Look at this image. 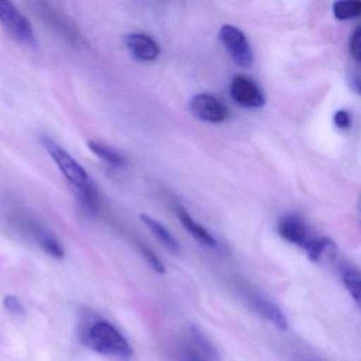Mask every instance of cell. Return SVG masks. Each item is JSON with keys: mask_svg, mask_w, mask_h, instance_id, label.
I'll use <instances>...</instances> for the list:
<instances>
[{"mask_svg": "<svg viewBox=\"0 0 361 361\" xmlns=\"http://www.w3.org/2000/svg\"><path fill=\"white\" fill-rule=\"evenodd\" d=\"M219 41L238 66H252L255 56L244 33L233 25H224L219 33Z\"/></svg>", "mask_w": 361, "mask_h": 361, "instance_id": "cell-4", "label": "cell"}, {"mask_svg": "<svg viewBox=\"0 0 361 361\" xmlns=\"http://www.w3.org/2000/svg\"><path fill=\"white\" fill-rule=\"evenodd\" d=\"M350 84H352V86H354L355 92H359V79L357 75H353Z\"/></svg>", "mask_w": 361, "mask_h": 361, "instance_id": "cell-25", "label": "cell"}, {"mask_svg": "<svg viewBox=\"0 0 361 361\" xmlns=\"http://www.w3.org/2000/svg\"><path fill=\"white\" fill-rule=\"evenodd\" d=\"M42 145L64 175L73 191L87 187L92 183L85 169L58 142L49 137H42Z\"/></svg>", "mask_w": 361, "mask_h": 361, "instance_id": "cell-2", "label": "cell"}, {"mask_svg": "<svg viewBox=\"0 0 361 361\" xmlns=\"http://www.w3.org/2000/svg\"><path fill=\"white\" fill-rule=\"evenodd\" d=\"M333 13L338 20H350L361 14V3L358 0H341L333 5Z\"/></svg>", "mask_w": 361, "mask_h": 361, "instance_id": "cell-17", "label": "cell"}, {"mask_svg": "<svg viewBox=\"0 0 361 361\" xmlns=\"http://www.w3.org/2000/svg\"><path fill=\"white\" fill-rule=\"evenodd\" d=\"M28 229L39 246L48 255L58 259H62L64 257V249L51 232L37 223L29 224Z\"/></svg>", "mask_w": 361, "mask_h": 361, "instance_id": "cell-10", "label": "cell"}, {"mask_svg": "<svg viewBox=\"0 0 361 361\" xmlns=\"http://www.w3.org/2000/svg\"><path fill=\"white\" fill-rule=\"evenodd\" d=\"M88 147L97 157L100 158L102 161L113 168L122 169L128 164L126 157L122 154L103 143L98 142V141H90Z\"/></svg>", "mask_w": 361, "mask_h": 361, "instance_id": "cell-15", "label": "cell"}, {"mask_svg": "<svg viewBox=\"0 0 361 361\" xmlns=\"http://www.w3.org/2000/svg\"><path fill=\"white\" fill-rule=\"evenodd\" d=\"M82 210L88 215H96L100 208V196L98 189L92 181L87 187L73 192Z\"/></svg>", "mask_w": 361, "mask_h": 361, "instance_id": "cell-14", "label": "cell"}, {"mask_svg": "<svg viewBox=\"0 0 361 361\" xmlns=\"http://www.w3.org/2000/svg\"><path fill=\"white\" fill-rule=\"evenodd\" d=\"M190 345H185L179 350V360L180 361H210L208 357L198 350L192 342Z\"/></svg>", "mask_w": 361, "mask_h": 361, "instance_id": "cell-20", "label": "cell"}, {"mask_svg": "<svg viewBox=\"0 0 361 361\" xmlns=\"http://www.w3.org/2000/svg\"><path fill=\"white\" fill-rule=\"evenodd\" d=\"M124 44L133 58L139 62H153L159 58V44L145 33H130L124 39Z\"/></svg>", "mask_w": 361, "mask_h": 361, "instance_id": "cell-8", "label": "cell"}, {"mask_svg": "<svg viewBox=\"0 0 361 361\" xmlns=\"http://www.w3.org/2000/svg\"><path fill=\"white\" fill-rule=\"evenodd\" d=\"M190 342L194 344L196 348H200L210 361H219V356L217 353L216 348H214L212 343L209 341L206 335L202 334V331L198 329L195 325H192L190 327Z\"/></svg>", "mask_w": 361, "mask_h": 361, "instance_id": "cell-16", "label": "cell"}, {"mask_svg": "<svg viewBox=\"0 0 361 361\" xmlns=\"http://www.w3.org/2000/svg\"><path fill=\"white\" fill-rule=\"evenodd\" d=\"M84 342L99 354L130 359L134 354L132 346L121 333L106 321H98L83 335Z\"/></svg>", "mask_w": 361, "mask_h": 361, "instance_id": "cell-1", "label": "cell"}, {"mask_svg": "<svg viewBox=\"0 0 361 361\" xmlns=\"http://www.w3.org/2000/svg\"><path fill=\"white\" fill-rule=\"evenodd\" d=\"M139 248H140L141 252H142L143 257H145L147 263L149 264V266H151L157 274H166V268H164V264L161 263V261L158 259L157 255H156L149 247L140 244L139 245Z\"/></svg>", "mask_w": 361, "mask_h": 361, "instance_id": "cell-21", "label": "cell"}, {"mask_svg": "<svg viewBox=\"0 0 361 361\" xmlns=\"http://www.w3.org/2000/svg\"><path fill=\"white\" fill-rule=\"evenodd\" d=\"M0 25L23 45L29 47L37 45L32 25L11 1H0Z\"/></svg>", "mask_w": 361, "mask_h": 361, "instance_id": "cell-3", "label": "cell"}, {"mask_svg": "<svg viewBox=\"0 0 361 361\" xmlns=\"http://www.w3.org/2000/svg\"><path fill=\"white\" fill-rule=\"evenodd\" d=\"M141 221L145 224L147 228L151 230L152 233L156 236L157 240L170 251L172 255H177L180 252V245L177 242L176 238L171 234V232L162 225L160 221H156L149 215L142 214L140 216Z\"/></svg>", "mask_w": 361, "mask_h": 361, "instance_id": "cell-13", "label": "cell"}, {"mask_svg": "<svg viewBox=\"0 0 361 361\" xmlns=\"http://www.w3.org/2000/svg\"><path fill=\"white\" fill-rule=\"evenodd\" d=\"M360 35L361 30L359 27H357L352 35H350V42H348V49H350V56H353L356 62H360Z\"/></svg>", "mask_w": 361, "mask_h": 361, "instance_id": "cell-22", "label": "cell"}, {"mask_svg": "<svg viewBox=\"0 0 361 361\" xmlns=\"http://www.w3.org/2000/svg\"><path fill=\"white\" fill-rule=\"evenodd\" d=\"M342 280H343L344 286L352 295L353 300L356 302L357 305H359L361 295L360 272L355 268H348L342 274Z\"/></svg>", "mask_w": 361, "mask_h": 361, "instance_id": "cell-18", "label": "cell"}, {"mask_svg": "<svg viewBox=\"0 0 361 361\" xmlns=\"http://www.w3.org/2000/svg\"><path fill=\"white\" fill-rule=\"evenodd\" d=\"M35 11L39 14V18L43 20L48 27L54 29L59 35L66 39L71 44H79L81 41L79 32L75 28L67 16H63L61 12L56 10L50 4L35 3Z\"/></svg>", "mask_w": 361, "mask_h": 361, "instance_id": "cell-7", "label": "cell"}, {"mask_svg": "<svg viewBox=\"0 0 361 361\" xmlns=\"http://www.w3.org/2000/svg\"><path fill=\"white\" fill-rule=\"evenodd\" d=\"M190 109L196 118L209 123H221L229 117L227 106L212 94H196L190 100Z\"/></svg>", "mask_w": 361, "mask_h": 361, "instance_id": "cell-5", "label": "cell"}, {"mask_svg": "<svg viewBox=\"0 0 361 361\" xmlns=\"http://www.w3.org/2000/svg\"><path fill=\"white\" fill-rule=\"evenodd\" d=\"M230 94L236 104L249 109H262L265 97L255 81L246 75H235L230 85Z\"/></svg>", "mask_w": 361, "mask_h": 361, "instance_id": "cell-6", "label": "cell"}, {"mask_svg": "<svg viewBox=\"0 0 361 361\" xmlns=\"http://www.w3.org/2000/svg\"><path fill=\"white\" fill-rule=\"evenodd\" d=\"M278 232L284 240L301 248H304L314 236L310 234L303 219L295 214L284 215L279 221Z\"/></svg>", "mask_w": 361, "mask_h": 361, "instance_id": "cell-9", "label": "cell"}, {"mask_svg": "<svg viewBox=\"0 0 361 361\" xmlns=\"http://www.w3.org/2000/svg\"><path fill=\"white\" fill-rule=\"evenodd\" d=\"M334 122H335L336 126L341 130H346L350 128V114L343 109H340L334 116Z\"/></svg>", "mask_w": 361, "mask_h": 361, "instance_id": "cell-24", "label": "cell"}, {"mask_svg": "<svg viewBox=\"0 0 361 361\" xmlns=\"http://www.w3.org/2000/svg\"><path fill=\"white\" fill-rule=\"evenodd\" d=\"M252 304L255 310L266 320L269 321L276 329L282 331H286L288 329V321L278 306L261 297L255 298L252 300Z\"/></svg>", "mask_w": 361, "mask_h": 361, "instance_id": "cell-12", "label": "cell"}, {"mask_svg": "<svg viewBox=\"0 0 361 361\" xmlns=\"http://www.w3.org/2000/svg\"><path fill=\"white\" fill-rule=\"evenodd\" d=\"M4 306L8 312L16 314V316H24L26 314L24 305L16 295H6L5 299H4Z\"/></svg>", "mask_w": 361, "mask_h": 361, "instance_id": "cell-23", "label": "cell"}, {"mask_svg": "<svg viewBox=\"0 0 361 361\" xmlns=\"http://www.w3.org/2000/svg\"><path fill=\"white\" fill-rule=\"evenodd\" d=\"M176 212L181 225L185 228V230H187L198 243L204 245V246L210 247V248L216 247L217 243L215 238H213L202 225L196 223V221L190 216L189 213H188V211L185 210V208L178 207Z\"/></svg>", "mask_w": 361, "mask_h": 361, "instance_id": "cell-11", "label": "cell"}, {"mask_svg": "<svg viewBox=\"0 0 361 361\" xmlns=\"http://www.w3.org/2000/svg\"><path fill=\"white\" fill-rule=\"evenodd\" d=\"M329 245H331V243L327 238L314 236L303 249L310 259L317 262L319 261L323 252L329 248Z\"/></svg>", "mask_w": 361, "mask_h": 361, "instance_id": "cell-19", "label": "cell"}]
</instances>
